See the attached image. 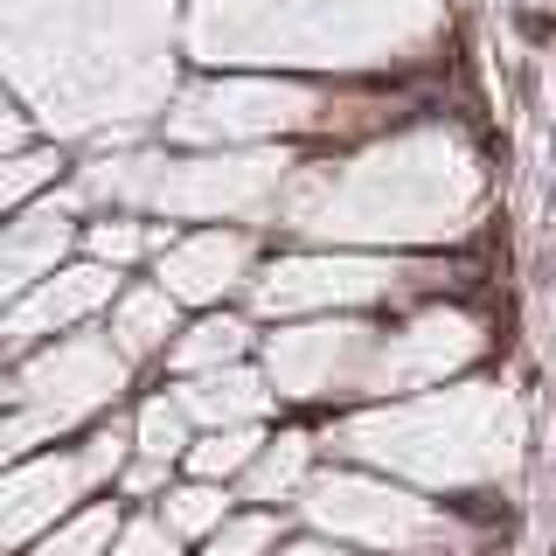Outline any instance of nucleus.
I'll use <instances>...</instances> for the list:
<instances>
[{
  "label": "nucleus",
  "mask_w": 556,
  "mask_h": 556,
  "mask_svg": "<svg viewBox=\"0 0 556 556\" xmlns=\"http://www.w3.org/2000/svg\"><path fill=\"white\" fill-rule=\"evenodd\" d=\"M306 508L334 543H355V549H382V556H452L459 549V521L417 494H396V486L313 480Z\"/></svg>",
  "instance_id": "1"
},
{
  "label": "nucleus",
  "mask_w": 556,
  "mask_h": 556,
  "mask_svg": "<svg viewBox=\"0 0 556 556\" xmlns=\"http://www.w3.org/2000/svg\"><path fill=\"white\" fill-rule=\"evenodd\" d=\"M84 494H91L84 459H28V466H14V480H8V515H0L8 549H14V556L35 549L63 515H77Z\"/></svg>",
  "instance_id": "2"
},
{
  "label": "nucleus",
  "mask_w": 556,
  "mask_h": 556,
  "mask_svg": "<svg viewBox=\"0 0 556 556\" xmlns=\"http://www.w3.org/2000/svg\"><path fill=\"white\" fill-rule=\"evenodd\" d=\"M188 404V417L195 425H208V431H223V425H257V410H265V382H257L251 369H208V376H188L181 390H174Z\"/></svg>",
  "instance_id": "3"
},
{
  "label": "nucleus",
  "mask_w": 556,
  "mask_h": 556,
  "mask_svg": "<svg viewBox=\"0 0 556 556\" xmlns=\"http://www.w3.org/2000/svg\"><path fill=\"white\" fill-rule=\"evenodd\" d=\"M243 271V237H188L181 251L167 257V292H181V300H216V292H230Z\"/></svg>",
  "instance_id": "4"
},
{
  "label": "nucleus",
  "mask_w": 556,
  "mask_h": 556,
  "mask_svg": "<svg viewBox=\"0 0 556 556\" xmlns=\"http://www.w3.org/2000/svg\"><path fill=\"white\" fill-rule=\"evenodd\" d=\"M104 300H112V271L104 265H84V271H63L56 286H42L35 300L14 306V341H28V327L35 320H84V313H98Z\"/></svg>",
  "instance_id": "5"
},
{
  "label": "nucleus",
  "mask_w": 556,
  "mask_h": 556,
  "mask_svg": "<svg viewBox=\"0 0 556 556\" xmlns=\"http://www.w3.org/2000/svg\"><path fill=\"white\" fill-rule=\"evenodd\" d=\"M112 341L118 355H153L174 341V292L167 286H132L112 300Z\"/></svg>",
  "instance_id": "6"
},
{
  "label": "nucleus",
  "mask_w": 556,
  "mask_h": 556,
  "mask_svg": "<svg viewBox=\"0 0 556 556\" xmlns=\"http://www.w3.org/2000/svg\"><path fill=\"white\" fill-rule=\"evenodd\" d=\"M230 515H237V501H230L223 480H195V473H188V480H174L161 494V521L181 535V543H208Z\"/></svg>",
  "instance_id": "7"
},
{
  "label": "nucleus",
  "mask_w": 556,
  "mask_h": 556,
  "mask_svg": "<svg viewBox=\"0 0 556 556\" xmlns=\"http://www.w3.org/2000/svg\"><path fill=\"white\" fill-rule=\"evenodd\" d=\"M118 529H126L118 501H84L77 515H63L56 529H49L35 549H22V556H112L118 549Z\"/></svg>",
  "instance_id": "8"
},
{
  "label": "nucleus",
  "mask_w": 556,
  "mask_h": 556,
  "mask_svg": "<svg viewBox=\"0 0 556 556\" xmlns=\"http://www.w3.org/2000/svg\"><path fill=\"white\" fill-rule=\"evenodd\" d=\"M313 473V439H300V431H286V439H271L265 452H257V466L243 473V501H257V508H271V501L300 494Z\"/></svg>",
  "instance_id": "9"
},
{
  "label": "nucleus",
  "mask_w": 556,
  "mask_h": 556,
  "mask_svg": "<svg viewBox=\"0 0 556 556\" xmlns=\"http://www.w3.org/2000/svg\"><path fill=\"white\" fill-rule=\"evenodd\" d=\"M265 445H271V439H265L257 425H223V431H202L195 452H188V473H195V480H223V486H230V480H243V473L257 466V452H265Z\"/></svg>",
  "instance_id": "10"
},
{
  "label": "nucleus",
  "mask_w": 556,
  "mask_h": 556,
  "mask_svg": "<svg viewBox=\"0 0 556 556\" xmlns=\"http://www.w3.org/2000/svg\"><path fill=\"white\" fill-rule=\"evenodd\" d=\"M132 439H139V459L174 466V459L195 452V417H188L181 396H153V404H139V417H132Z\"/></svg>",
  "instance_id": "11"
},
{
  "label": "nucleus",
  "mask_w": 556,
  "mask_h": 556,
  "mask_svg": "<svg viewBox=\"0 0 556 556\" xmlns=\"http://www.w3.org/2000/svg\"><path fill=\"white\" fill-rule=\"evenodd\" d=\"M251 348V327L243 320H202L174 341V369L181 376H208V369H237V355Z\"/></svg>",
  "instance_id": "12"
},
{
  "label": "nucleus",
  "mask_w": 556,
  "mask_h": 556,
  "mask_svg": "<svg viewBox=\"0 0 556 556\" xmlns=\"http://www.w3.org/2000/svg\"><path fill=\"white\" fill-rule=\"evenodd\" d=\"M202 549L208 556H278V515L271 508H237Z\"/></svg>",
  "instance_id": "13"
},
{
  "label": "nucleus",
  "mask_w": 556,
  "mask_h": 556,
  "mask_svg": "<svg viewBox=\"0 0 556 556\" xmlns=\"http://www.w3.org/2000/svg\"><path fill=\"white\" fill-rule=\"evenodd\" d=\"M77 459H84V480H91V486H118V473H126V466L139 459L132 425H118V417H112V425H98V431H91V445H84Z\"/></svg>",
  "instance_id": "14"
},
{
  "label": "nucleus",
  "mask_w": 556,
  "mask_h": 556,
  "mask_svg": "<svg viewBox=\"0 0 556 556\" xmlns=\"http://www.w3.org/2000/svg\"><path fill=\"white\" fill-rule=\"evenodd\" d=\"M112 556H181V535L161 521V508L153 515H126V529H118V549Z\"/></svg>",
  "instance_id": "15"
},
{
  "label": "nucleus",
  "mask_w": 556,
  "mask_h": 556,
  "mask_svg": "<svg viewBox=\"0 0 556 556\" xmlns=\"http://www.w3.org/2000/svg\"><path fill=\"white\" fill-rule=\"evenodd\" d=\"M147 243L153 237L139 230V223H98V230H91V257H98V265H132Z\"/></svg>",
  "instance_id": "16"
},
{
  "label": "nucleus",
  "mask_w": 556,
  "mask_h": 556,
  "mask_svg": "<svg viewBox=\"0 0 556 556\" xmlns=\"http://www.w3.org/2000/svg\"><path fill=\"white\" fill-rule=\"evenodd\" d=\"M167 466L161 459H132L126 466V473H118V494H126V501H147V494H167Z\"/></svg>",
  "instance_id": "17"
},
{
  "label": "nucleus",
  "mask_w": 556,
  "mask_h": 556,
  "mask_svg": "<svg viewBox=\"0 0 556 556\" xmlns=\"http://www.w3.org/2000/svg\"><path fill=\"white\" fill-rule=\"evenodd\" d=\"M278 556H362L355 543H334V535H300V543H286Z\"/></svg>",
  "instance_id": "18"
}]
</instances>
